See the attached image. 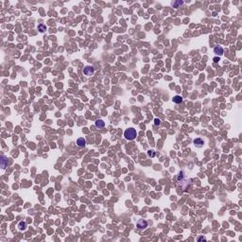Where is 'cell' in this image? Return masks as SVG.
Returning <instances> with one entry per match:
<instances>
[{"instance_id": "obj_4", "label": "cell", "mask_w": 242, "mask_h": 242, "mask_svg": "<svg viewBox=\"0 0 242 242\" xmlns=\"http://www.w3.org/2000/svg\"><path fill=\"white\" fill-rule=\"evenodd\" d=\"M0 164H1V166H2L3 169H5V168L8 166V159H7L6 156L3 155V156L1 157V160H0Z\"/></svg>"}, {"instance_id": "obj_12", "label": "cell", "mask_w": 242, "mask_h": 242, "mask_svg": "<svg viewBox=\"0 0 242 242\" xmlns=\"http://www.w3.org/2000/svg\"><path fill=\"white\" fill-rule=\"evenodd\" d=\"M183 4H184V1H177V2H174V3L172 4V6H173L174 8H179V6L183 5Z\"/></svg>"}, {"instance_id": "obj_10", "label": "cell", "mask_w": 242, "mask_h": 242, "mask_svg": "<svg viewBox=\"0 0 242 242\" xmlns=\"http://www.w3.org/2000/svg\"><path fill=\"white\" fill-rule=\"evenodd\" d=\"M182 101H183V98H182L181 96H175V97H173V102H174V103L179 104V103H181Z\"/></svg>"}, {"instance_id": "obj_5", "label": "cell", "mask_w": 242, "mask_h": 242, "mask_svg": "<svg viewBox=\"0 0 242 242\" xmlns=\"http://www.w3.org/2000/svg\"><path fill=\"white\" fill-rule=\"evenodd\" d=\"M223 52H224V50H223V48L220 45H217L214 48V53H216L218 56H221L223 54Z\"/></svg>"}, {"instance_id": "obj_1", "label": "cell", "mask_w": 242, "mask_h": 242, "mask_svg": "<svg viewBox=\"0 0 242 242\" xmlns=\"http://www.w3.org/2000/svg\"><path fill=\"white\" fill-rule=\"evenodd\" d=\"M136 135H137L136 131H135V129H133V128H129V129H127V130L125 131V133H124V136H125V138H126L127 140H133V139L136 137Z\"/></svg>"}, {"instance_id": "obj_6", "label": "cell", "mask_w": 242, "mask_h": 242, "mask_svg": "<svg viewBox=\"0 0 242 242\" xmlns=\"http://www.w3.org/2000/svg\"><path fill=\"white\" fill-rule=\"evenodd\" d=\"M85 145H86V141H85V139H84L83 137H81V138H79V139L77 140V146H78V147H80V148H84Z\"/></svg>"}, {"instance_id": "obj_8", "label": "cell", "mask_w": 242, "mask_h": 242, "mask_svg": "<svg viewBox=\"0 0 242 242\" xmlns=\"http://www.w3.org/2000/svg\"><path fill=\"white\" fill-rule=\"evenodd\" d=\"M95 125H96V127H97V128L100 129V128H103V127L105 126V123H104V121H103L102 119H97V120L96 121Z\"/></svg>"}, {"instance_id": "obj_3", "label": "cell", "mask_w": 242, "mask_h": 242, "mask_svg": "<svg viewBox=\"0 0 242 242\" xmlns=\"http://www.w3.org/2000/svg\"><path fill=\"white\" fill-rule=\"evenodd\" d=\"M94 67L93 66H85L84 67V69H83V74L85 75V76H91V75H93L94 74Z\"/></svg>"}, {"instance_id": "obj_11", "label": "cell", "mask_w": 242, "mask_h": 242, "mask_svg": "<svg viewBox=\"0 0 242 242\" xmlns=\"http://www.w3.org/2000/svg\"><path fill=\"white\" fill-rule=\"evenodd\" d=\"M38 30H39L40 32H44V31L46 30V27H45L44 25H43V24H40V25L38 26Z\"/></svg>"}, {"instance_id": "obj_2", "label": "cell", "mask_w": 242, "mask_h": 242, "mask_svg": "<svg viewBox=\"0 0 242 242\" xmlns=\"http://www.w3.org/2000/svg\"><path fill=\"white\" fill-rule=\"evenodd\" d=\"M136 226H137V228L139 230H144V229H146L148 227V222L145 219H139L137 224H136Z\"/></svg>"}, {"instance_id": "obj_15", "label": "cell", "mask_w": 242, "mask_h": 242, "mask_svg": "<svg viewBox=\"0 0 242 242\" xmlns=\"http://www.w3.org/2000/svg\"><path fill=\"white\" fill-rule=\"evenodd\" d=\"M219 60H220L219 57H215V58H214V62H215V63H218Z\"/></svg>"}, {"instance_id": "obj_7", "label": "cell", "mask_w": 242, "mask_h": 242, "mask_svg": "<svg viewBox=\"0 0 242 242\" xmlns=\"http://www.w3.org/2000/svg\"><path fill=\"white\" fill-rule=\"evenodd\" d=\"M203 144H204V141L202 139H201V138H197V139L194 140V145L197 148H202L203 146Z\"/></svg>"}, {"instance_id": "obj_14", "label": "cell", "mask_w": 242, "mask_h": 242, "mask_svg": "<svg viewBox=\"0 0 242 242\" xmlns=\"http://www.w3.org/2000/svg\"><path fill=\"white\" fill-rule=\"evenodd\" d=\"M154 124H155L156 126L160 125V124H161V120H160L159 118H155V119H154Z\"/></svg>"}, {"instance_id": "obj_13", "label": "cell", "mask_w": 242, "mask_h": 242, "mask_svg": "<svg viewBox=\"0 0 242 242\" xmlns=\"http://www.w3.org/2000/svg\"><path fill=\"white\" fill-rule=\"evenodd\" d=\"M148 155L149 157H154L155 156V151L154 150H149L148 151Z\"/></svg>"}, {"instance_id": "obj_16", "label": "cell", "mask_w": 242, "mask_h": 242, "mask_svg": "<svg viewBox=\"0 0 242 242\" xmlns=\"http://www.w3.org/2000/svg\"><path fill=\"white\" fill-rule=\"evenodd\" d=\"M198 240H199V241H201V240H204V241H205V238H204V237H199Z\"/></svg>"}, {"instance_id": "obj_9", "label": "cell", "mask_w": 242, "mask_h": 242, "mask_svg": "<svg viewBox=\"0 0 242 242\" xmlns=\"http://www.w3.org/2000/svg\"><path fill=\"white\" fill-rule=\"evenodd\" d=\"M18 229L20 231H24L27 229V223L25 221H20L19 224H18Z\"/></svg>"}]
</instances>
